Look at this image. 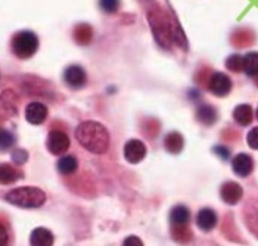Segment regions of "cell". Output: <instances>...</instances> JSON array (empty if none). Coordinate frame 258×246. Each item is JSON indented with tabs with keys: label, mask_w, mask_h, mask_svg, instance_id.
Returning a JSON list of instances; mask_svg holds the SVG:
<instances>
[{
	"label": "cell",
	"mask_w": 258,
	"mask_h": 246,
	"mask_svg": "<svg viewBox=\"0 0 258 246\" xmlns=\"http://www.w3.org/2000/svg\"><path fill=\"white\" fill-rule=\"evenodd\" d=\"M233 118H235V121L239 124V125H249V124L252 123V118H254V112H252V108L249 106V105H245V103H242V105H239L235 108V111H233Z\"/></svg>",
	"instance_id": "obj_14"
},
{
	"label": "cell",
	"mask_w": 258,
	"mask_h": 246,
	"mask_svg": "<svg viewBox=\"0 0 258 246\" xmlns=\"http://www.w3.org/2000/svg\"><path fill=\"white\" fill-rule=\"evenodd\" d=\"M145 156H146V146L140 140L133 139L124 146V158L130 164H139Z\"/></svg>",
	"instance_id": "obj_7"
},
{
	"label": "cell",
	"mask_w": 258,
	"mask_h": 246,
	"mask_svg": "<svg viewBox=\"0 0 258 246\" xmlns=\"http://www.w3.org/2000/svg\"><path fill=\"white\" fill-rule=\"evenodd\" d=\"M6 201L21 208H39L46 202V193L39 187H18L6 195Z\"/></svg>",
	"instance_id": "obj_2"
},
{
	"label": "cell",
	"mask_w": 258,
	"mask_h": 246,
	"mask_svg": "<svg viewBox=\"0 0 258 246\" xmlns=\"http://www.w3.org/2000/svg\"><path fill=\"white\" fill-rule=\"evenodd\" d=\"M183 137H181V134L180 133H176V131H173V133H170L167 137H165V149L168 150V152H171V153H179L181 152V149H183Z\"/></svg>",
	"instance_id": "obj_17"
},
{
	"label": "cell",
	"mask_w": 258,
	"mask_h": 246,
	"mask_svg": "<svg viewBox=\"0 0 258 246\" xmlns=\"http://www.w3.org/2000/svg\"><path fill=\"white\" fill-rule=\"evenodd\" d=\"M189 218H190V212H189V209L186 206L183 205L174 206L171 209V212H170V220L176 226H184V224H187Z\"/></svg>",
	"instance_id": "obj_16"
},
{
	"label": "cell",
	"mask_w": 258,
	"mask_h": 246,
	"mask_svg": "<svg viewBox=\"0 0 258 246\" xmlns=\"http://www.w3.org/2000/svg\"><path fill=\"white\" fill-rule=\"evenodd\" d=\"M148 18H149V24H151V28L154 31L155 39L158 40L162 47H168L170 43L173 41V39H171V24L159 18V15L154 14V12H151Z\"/></svg>",
	"instance_id": "obj_4"
},
{
	"label": "cell",
	"mask_w": 258,
	"mask_h": 246,
	"mask_svg": "<svg viewBox=\"0 0 258 246\" xmlns=\"http://www.w3.org/2000/svg\"><path fill=\"white\" fill-rule=\"evenodd\" d=\"M197 117H198L199 121H201L202 124H205V125H211V124L217 120L216 109H214V108H211V106H208V105H205V106H201V108H199Z\"/></svg>",
	"instance_id": "obj_19"
},
{
	"label": "cell",
	"mask_w": 258,
	"mask_h": 246,
	"mask_svg": "<svg viewBox=\"0 0 258 246\" xmlns=\"http://www.w3.org/2000/svg\"><path fill=\"white\" fill-rule=\"evenodd\" d=\"M15 143V137H14V134L12 133H9V131H0V149H3V150H6V149H9V147H12Z\"/></svg>",
	"instance_id": "obj_22"
},
{
	"label": "cell",
	"mask_w": 258,
	"mask_h": 246,
	"mask_svg": "<svg viewBox=\"0 0 258 246\" xmlns=\"http://www.w3.org/2000/svg\"><path fill=\"white\" fill-rule=\"evenodd\" d=\"M25 118L30 124L39 125L47 118V108L39 102L30 103L25 109Z\"/></svg>",
	"instance_id": "obj_11"
},
{
	"label": "cell",
	"mask_w": 258,
	"mask_h": 246,
	"mask_svg": "<svg viewBox=\"0 0 258 246\" xmlns=\"http://www.w3.org/2000/svg\"><path fill=\"white\" fill-rule=\"evenodd\" d=\"M63 78H65V83L74 89H79V87H83L86 84V72L84 69L79 66V65H71L65 69V74H63Z\"/></svg>",
	"instance_id": "obj_10"
},
{
	"label": "cell",
	"mask_w": 258,
	"mask_h": 246,
	"mask_svg": "<svg viewBox=\"0 0 258 246\" xmlns=\"http://www.w3.org/2000/svg\"><path fill=\"white\" fill-rule=\"evenodd\" d=\"M214 150H216V153H219L220 156H221V158H224V159L229 156V150H227L226 147H216Z\"/></svg>",
	"instance_id": "obj_28"
},
{
	"label": "cell",
	"mask_w": 258,
	"mask_h": 246,
	"mask_svg": "<svg viewBox=\"0 0 258 246\" xmlns=\"http://www.w3.org/2000/svg\"><path fill=\"white\" fill-rule=\"evenodd\" d=\"M245 74L254 77L258 74V52H251L243 56V69Z\"/></svg>",
	"instance_id": "obj_18"
},
{
	"label": "cell",
	"mask_w": 258,
	"mask_h": 246,
	"mask_svg": "<svg viewBox=\"0 0 258 246\" xmlns=\"http://www.w3.org/2000/svg\"><path fill=\"white\" fill-rule=\"evenodd\" d=\"M47 149L53 155H62L70 147V137L59 130L50 131L47 137Z\"/></svg>",
	"instance_id": "obj_6"
},
{
	"label": "cell",
	"mask_w": 258,
	"mask_h": 246,
	"mask_svg": "<svg viewBox=\"0 0 258 246\" xmlns=\"http://www.w3.org/2000/svg\"><path fill=\"white\" fill-rule=\"evenodd\" d=\"M76 137L80 144L92 153H105L109 146L108 130L96 121H84L77 127Z\"/></svg>",
	"instance_id": "obj_1"
},
{
	"label": "cell",
	"mask_w": 258,
	"mask_h": 246,
	"mask_svg": "<svg viewBox=\"0 0 258 246\" xmlns=\"http://www.w3.org/2000/svg\"><path fill=\"white\" fill-rule=\"evenodd\" d=\"M197 224L204 231L213 230L216 227V224H217V215H216V212L213 209H210V208L201 209L198 212V215H197Z\"/></svg>",
	"instance_id": "obj_12"
},
{
	"label": "cell",
	"mask_w": 258,
	"mask_h": 246,
	"mask_svg": "<svg viewBox=\"0 0 258 246\" xmlns=\"http://www.w3.org/2000/svg\"><path fill=\"white\" fill-rule=\"evenodd\" d=\"M100 8L108 12V14H114L117 12L119 8V0H99Z\"/></svg>",
	"instance_id": "obj_23"
},
{
	"label": "cell",
	"mask_w": 258,
	"mask_h": 246,
	"mask_svg": "<svg viewBox=\"0 0 258 246\" xmlns=\"http://www.w3.org/2000/svg\"><path fill=\"white\" fill-rule=\"evenodd\" d=\"M226 66L230 69V71H235V72H239L243 69V56L240 55H232L227 58L226 61Z\"/></svg>",
	"instance_id": "obj_21"
},
{
	"label": "cell",
	"mask_w": 258,
	"mask_h": 246,
	"mask_svg": "<svg viewBox=\"0 0 258 246\" xmlns=\"http://www.w3.org/2000/svg\"><path fill=\"white\" fill-rule=\"evenodd\" d=\"M8 245V233H6V228L0 224V246Z\"/></svg>",
	"instance_id": "obj_27"
},
{
	"label": "cell",
	"mask_w": 258,
	"mask_h": 246,
	"mask_svg": "<svg viewBox=\"0 0 258 246\" xmlns=\"http://www.w3.org/2000/svg\"><path fill=\"white\" fill-rule=\"evenodd\" d=\"M220 195H221V199H223L226 204H229V205H236L239 201H240L242 195H243V190H242V187H240L238 183H235V182H227V183H224V185L221 186Z\"/></svg>",
	"instance_id": "obj_8"
},
{
	"label": "cell",
	"mask_w": 258,
	"mask_h": 246,
	"mask_svg": "<svg viewBox=\"0 0 258 246\" xmlns=\"http://www.w3.org/2000/svg\"><path fill=\"white\" fill-rule=\"evenodd\" d=\"M12 159H14L17 164H24V162L28 159V153H27L24 149H15V152L12 153Z\"/></svg>",
	"instance_id": "obj_25"
},
{
	"label": "cell",
	"mask_w": 258,
	"mask_h": 246,
	"mask_svg": "<svg viewBox=\"0 0 258 246\" xmlns=\"http://www.w3.org/2000/svg\"><path fill=\"white\" fill-rule=\"evenodd\" d=\"M232 168L239 177H248L254 170V161L246 153H239L232 161Z\"/></svg>",
	"instance_id": "obj_9"
},
{
	"label": "cell",
	"mask_w": 258,
	"mask_h": 246,
	"mask_svg": "<svg viewBox=\"0 0 258 246\" xmlns=\"http://www.w3.org/2000/svg\"><path fill=\"white\" fill-rule=\"evenodd\" d=\"M77 170V159L74 156H62L58 161V171L60 174H73Z\"/></svg>",
	"instance_id": "obj_20"
},
{
	"label": "cell",
	"mask_w": 258,
	"mask_h": 246,
	"mask_svg": "<svg viewBox=\"0 0 258 246\" xmlns=\"http://www.w3.org/2000/svg\"><path fill=\"white\" fill-rule=\"evenodd\" d=\"M30 243L34 246H50L53 245V234L47 228H34L30 236Z\"/></svg>",
	"instance_id": "obj_13"
},
{
	"label": "cell",
	"mask_w": 258,
	"mask_h": 246,
	"mask_svg": "<svg viewBox=\"0 0 258 246\" xmlns=\"http://www.w3.org/2000/svg\"><path fill=\"white\" fill-rule=\"evenodd\" d=\"M39 49V39L31 31H20L12 39V50L20 59L31 58Z\"/></svg>",
	"instance_id": "obj_3"
},
{
	"label": "cell",
	"mask_w": 258,
	"mask_h": 246,
	"mask_svg": "<svg viewBox=\"0 0 258 246\" xmlns=\"http://www.w3.org/2000/svg\"><path fill=\"white\" fill-rule=\"evenodd\" d=\"M208 89L213 95H216L219 98L227 96L232 90V80L223 72H216L211 75V78L208 81Z\"/></svg>",
	"instance_id": "obj_5"
},
{
	"label": "cell",
	"mask_w": 258,
	"mask_h": 246,
	"mask_svg": "<svg viewBox=\"0 0 258 246\" xmlns=\"http://www.w3.org/2000/svg\"><path fill=\"white\" fill-rule=\"evenodd\" d=\"M21 173L18 170H15L14 167L8 164H0V183L2 185H11L15 183L17 180H20Z\"/></svg>",
	"instance_id": "obj_15"
},
{
	"label": "cell",
	"mask_w": 258,
	"mask_h": 246,
	"mask_svg": "<svg viewBox=\"0 0 258 246\" xmlns=\"http://www.w3.org/2000/svg\"><path fill=\"white\" fill-rule=\"evenodd\" d=\"M143 243H142V240L140 239H138V237H127L125 240H124V246H142Z\"/></svg>",
	"instance_id": "obj_26"
},
{
	"label": "cell",
	"mask_w": 258,
	"mask_h": 246,
	"mask_svg": "<svg viewBox=\"0 0 258 246\" xmlns=\"http://www.w3.org/2000/svg\"><path fill=\"white\" fill-rule=\"evenodd\" d=\"M257 118H258V108H257Z\"/></svg>",
	"instance_id": "obj_29"
},
{
	"label": "cell",
	"mask_w": 258,
	"mask_h": 246,
	"mask_svg": "<svg viewBox=\"0 0 258 246\" xmlns=\"http://www.w3.org/2000/svg\"><path fill=\"white\" fill-rule=\"evenodd\" d=\"M246 143H248V146H249L251 149L258 150V127L252 128V130L248 133V136H246Z\"/></svg>",
	"instance_id": "obj_24"
}]
</instances>
